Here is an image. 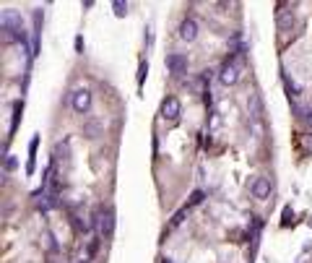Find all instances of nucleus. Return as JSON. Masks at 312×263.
I'll use <instances>...</instances> for the list:
<instances>
[{
    "mask_svg": "<svg viewBox=\"0 0 312 263\" xmlns=\"http://www.w3.org/2000/svg\"><path fill=\"white\" fill-rule=\"evenodd\" d=\"M94 227L102 232L104 237H112V232H115V214H112V208L96 206V211H94Z\"/></svg>",
    "mask_w": 312,
    "mask_h": 263,
    "instance_id": "f257e3e1",
    "label": "nucleus"
},
{
    "mask_svg": "<svg viewBox=\"0 0 312 263\" xmlns=\"http://www.w3.org/2000/svg\"><path fill=\"white\" fill-rule=\"evenodd\" d=\"M166 68L174 76H182V73L187 71V57L180 55V52H172V55H166Z\"/></svg>",
    "mask_w": 312,
    "mask_h": 263,
    "instance_id": "20e7f679",
    "label": "nucleus"
},
{
    "mask_svg": "<svg viewBox=\"0 0 312 263\" xmlns=\"http://www.w3.org/2000/svg\"><path fill=\"white\" fill-rule=\"evenodd\" d=\"M63 162V164H68L71 162V149H68V141H63V144H57L55 146V151H52V164H57Z\"/></svg>",
    "mask_w": 312,
    "mask_h": 263,
    "instance_id": "0eeeda50",
    "label": "nucleus"
},
{
    "mask_svg": "<svg viewBox=\"0 0 312 263\" xmlns=\"http://www.w3.org/2000/svg\"><path fill=\"white\" fill-rule=\"evenodd\" d=\"M198 37V21L193 16H187L185 21L180 24V39H185V42H193Z\"/></svg>",
    "mask_w": 312,
    "mask_h": 263,
    "instance_id": "39448f33",
    "label": "nucleus"
},
{
    "mask_svg": "<svg viewBox=\"0 0 312 263\" xmlns=\"http://www.w3.org/2000/svg\"><path fill=\"white\" fill-rule=\"evenodd\" d=\"M253 195L255 198H260V201H265L271 195V180L268 177H255L253 180Z\"/></svg>",
    "mask_w": 312,
    "mask_h": 263,
    "instance_id": "423d86ee",
    "label": "nucleus"
},
{
    "mask_svg": "<svg viewBox=\"0 0 312 263\" xmlns=\"http://www.w3.org/2000/svg\"><path fill=\"white\" fill-rule=\"evenodd\" d=\"M307 120H310V125H312V110L307 112Z\"/></svg>",
    "mask_w": 312,
    "mask_h": 263,
    "instance_id": "6ab92c4d",
    "label": "nucleus"
},
{
    "mask_svg": "<svg viewBox=\"0 0 312 263\" xmlns=\"http://www.w3.org/2000/svg\"><path fill=\"white\" fill-rule=\"evenodd\" d=\"M81 263H89V258H83V261H81Z\"/></svg>",
    "mask_w": 312,
    "mask_h": 263,
    "instance_id": "412c9836",
    "label": "nucleus"
},
{
    "mask_svg": "<svg viewBox=\"0 0 312 263\" xmlns=\"http://www.w3.org/2000/svg\"><path fill=\"white\" fill-rule=\"evenodd\" d=\"M187 211H190L187 206H185V208H180V211L172 216V227H177V224H182V219H185V216H187Z\"/></svg>",
    "mask_w": 312,
    "mask_h": 263,
    "instance_id": "ddd939ff",
    "label": "nucleus"
},
{
    "mask_svg": "<svg viewBox=\"0 0 312 263\" xmlns=\"http://www.w3.org/2000/svg\"><path fill=\"white\" fill-rule=\"evenodd\" d=\"M42 243H44V247H47L50 253H57V250H60V245L55 243V237H52V232H44V235H42Z\"/></svg>",
    "mask_w": 312,
    "mask_h": 263,
    "instance_id": "9d476101",
    "label": "nucleus"
},
{
    "mask_svg": "<svg viewBox=\"0 0 312 263\" xmlns=\"http://www.w3.org/2000/svg\"><path fill=\"white\" fill-rule=\"evenodd\" d=\"M182 115V104L177 96H166V99L162 102V117L166 120V123H177Z\"/></svg>",
    "mask_w": 312,
    "mask_h": 263,
    "instance_id": "7ed1b4c3",
    "label": "nucleus"
},
{
    "mask_svg": "<svg viewBox=\"0 0 312 263\" xmlns=\"http://www.w3.org/2000/svg\"><path fill=\"white\" fill-rule=\"evenodd\" d=\"M99 131H102V123H99V120H89V123L83 125V136H89V138H96Z\"/></svg>",
    "mask_w": 312,
    "mask_h": 263,
    "instance_id": "1a4fd4ad",
    "label": "nucleus"
},
{
    "mask_svg": "<svg viewBox=\"0 0 312 263\" xmlns=\"http://www.w3.org/2000/svg\"><path fill=\"white\" fill-rule=\"evenodd\" d=\"M16 167V159H13V156H8V159H5V169H13Z\"/></svg>",
    "mask_w": 312,
    "mask_h": 263,
    "instance_id": "a211bd4d",
    "label": "nucleus"
},
{
    "mask_svg": "<svg viewBox=\"0 0 312 263\" xmlns=\"http://www.w3.org/2000/svg\"><path fill=\"white\" fill-rule=\"evenodd\" d=\"M112 8H115V16L117 19L128 16V3H123V0H115V3H112Z\"/></svg>",
    "mask_w": 312,
    "mask_h": 263,
    "instance_id": "9b49d317",
    "label": "nucleus"
},
{
    "mask_svg": "<svg viewBox=\"0 0 312 263\" xmlns=\"http://www.w3.org/2000/svg\"><path fill=\"white\" fill-rule=\"evenodd\" d=\"M148 76V63H146V60H141V65H138V76H135V78H138V86H143V78H146Z\"/></svg>",
    "mask_w": 312,
    "mask_h": 263,
    "instance_id": "f8f14e48",
    "label": "nucleus"
},
{
    "mask_svg": "<svg viewBox=\"0 0 312 263\" xmlns=\"http://www.w3.org/2000/svg\"><path fill=\"white\" fill-rule=\"evenodd\" d=\"M71 104H73V110L78 112V115H86V112L91 110V92L89 89H75V92L71 94Z\"/></svg>",
    "mask_w": 312,
    "mask_h": 263,
    "instance_id": "f03ea898",
    "label": "nucleus"
},
{
    "mask_svg": "<svg viewBox=\"0 0 312 263\" xmlns=\"http://www.w3.org/2000/svg\"><path fill=\"white\" fill-rule=\"evenodd\" d=\"M99 250V240H91V243H89V247H86V258L91 261V258H94V253Z\"/></svg>",
    "mask_w": 312,
    "mask_h": 263,
    "instance_id": "2eb2a0df",
    "label": "nucleus"
},
{
    "mask_svg": "<svg viewBox=\"0 0 312 263\" xmlns=\"http://www.w3.org/2000/svg\"><path fill=\"white\" fill-rule=\"evenodd\" d=\"M203 190H193V195H190V201H187V208L190 206H198V204H201V201H203Z\"/></svg>",
    "mask_w": 312,
    "mask_h": 263,
    "instance_id": "4468645a",
    "label": "nucleus"
},
{
    "mask_svg": "<svg viewBox=\"0 0 312 263\" xmlns=\"http://www.w3.org/2000/svg\"><path fill=\"white\" fill-rule=\"evenodd\" d=\"M292 219H294V211H292V208L286 206V208H284V224H289Z\"/></svg>",
    "mask_w": 312,
    "mask_h": 263,
    "instance_id": "f3484780",
    "label": "nucleus"
},
{
    "mask_svg": "<svg viewBox=\"0 0 312 263\" xmlns=\"http://www.w3.org/2000/svg\"><path fill=\"white\" fill-rule=\"evenodd\" d=\"M162 263H172V261H169V258H162Z\"/></svg>",
    "mask_w": 312,
    "mask_h": 263,
    "instance_id": "aec40b11",
    "label": "nucleus"
},
{
    "mask_svg": "<svg viewBox=\"0 0 312 263\" xmlns=\"http://www.w3.org/2000/svg\"><path fill=\"white\" fill-rule=\"evenodd\" d=\"M75 52H78V55H83V37H81V34L75 37Z\"/></svg>",
    "mask_w": 312,
    "mask_h": 263,
    "instance_id": "dca6fc26",
    "label": "nucleus"
},
{
    "mask_svg": "<svg viewBox=\"0 0 312 263\" xmlns=\"http://www.w3.org/2000/svg\"><path fill=\"white\" fill-rule=\"evenodd\" d=\"M250 115H253V120L257 123V120L263 117V102H260V94H250Z\"/></svg>",
    "mask_w": 312,
    "mask_h": 263,
    "instance_id": "6e6552de",
    "label": "nucleus"
}]
</instances>
